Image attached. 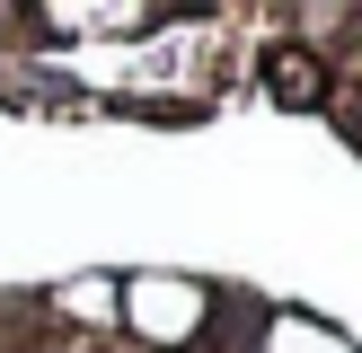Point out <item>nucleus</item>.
I'll return each instance as SVG.
<instances>
[{"label":"nucleus","mask_w":362,"mask_h":353,"mask_svg":"<svg viewBox=\"0 0 362 353\" xmlns=\"http://www.w3.org/2000/svg\"><path fill=\"white\" fill-rule=\"evenodd\" d=\"M274 88H283V97H310L318 71H310V62H274Z\"/></svg>","instance_id":"obj_1"}]
</instances>
